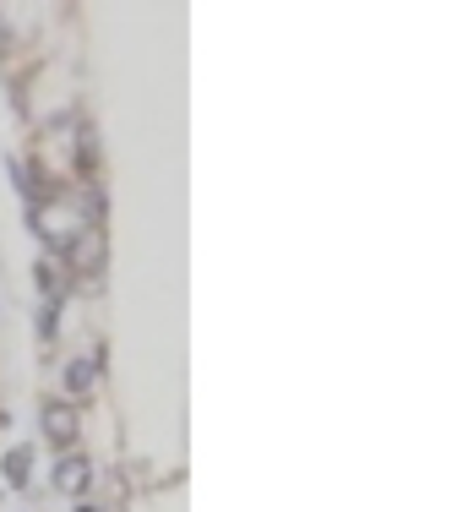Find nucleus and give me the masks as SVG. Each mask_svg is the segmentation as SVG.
Wrapping results in <instances>:
<instances>
[{
    "label": "nucleus",
    "mask_w": 468,
    "mask_h": 512,
    "mask_svg": "<svg viewBox=\"0 0 468 512\" xmlns=\"http://www.w3.org/2000/svg\"><path fill=\"white\" fill-rule=\"evenodd\" d=\"M55 333H60V306H49V300H44V311H39V338L49 344Z\"/></svg>",
    "instance_id": "obj_7"
},
{
    "label": "nucleus",
    "mask_w": 468,
    "mask_h": 512,
    "mask_svg": "<svg viewBox=\"0 0 468 512\" xmlns=\"http://www.w3.org/2000/svg\"><path fill=\"white\" fill-rule=\"evenodd\" d=\"M60 262H66V273H77V278H98L104 273V262H109V246H104V229H77V235L60 246Z\"/></svg>",
    "instance_id": "obj_1"
},
{
    "label": "nucleus",
    "mask_w": 468,
    "mask_h": 512,
    "mask_svg": "<svg viewBox=\"0 0 468 512\" xmlns=\"http://www.w3.org/2000/svg\"><path fill=\"white\" fill-rule=\"evenodd\" d=\"M77 512H98V507H93V502H77Z\"/></svg>",
    "instance_id": "obj_8"
},
{
    "label": "nucleus",
    "mask_w": 468,
    "mask_h": 512,
    "mask_svg": "<svg viewBox=\"0 0 468 512\" xmlns=\"http://www.w3.org/2000/svg\"><path fill=\"white\" fill-rule=\"evenodd\" d=\"M66 387H71V398H88L98 387V360H71L66 365Z\"/></svg>",
    "instance_id": "obj_5"
},
{
    "label": "nucleus",
    "mask_w": 468,
    "mask_h": 512,
    "mask_svg": "<svg viewBox=\"0 0 468 512\" xmlns=\"http://www.w3.org/2000/svg\"><path fill=\"white\" fill-rule=\"evenodd\" d=\"M28 474H33V453H28V447H11V453L0 458V480H6L11 491H22V485H28Z\"/></svg>",
    "instance_id": "obj_4"
},
{
    "label": "nucleus",
    "mask_w": 468,
    "mask_h": 512,
    "mask_svg": "<svg viewBox=\"0 0 468 512\" xmlns=\"http://www.w3.org/2000/svg\"><path fill=\"white\" fill-rule=\"evenodd\" d=\"M0 39H6V28H0Z\"/></svg>",
    "instance_id": "obj_9"
},
{
    "label": "nucleus",
    "mask_w": 468,
    "mask_h": 512,
    "mask_svg": "<svg viewBox=\"0 0 468 512\" xmlns=\"http://www.w3.org/2000/svg\"><path fill=\"white\" fill-rule=\"evenodd\" d=\"M88 485H93V458L88 453H77V447H71V453L55 458V491L60 496H82Z\"/></svg>",
    "instance_id": "obj_2"
},
{
    "label": "nucleus",
    "mask_w": 468,
    "mask_h": 512,
    "mask_svg": "<svg viewBox=\"0 0 468 512\" xmlns=\"http://www.w3.org/2000/svg\"><path fill=\"white\" fill-rule=\"evenodd\" d=\"M33 278H39V289H44V300L49 306H60V273H55V262H49V256H39V262H33Z\"/></svg>",
    "instance_id": "obj_6"
},
{
    "label": "nucleus",
    "mask_w": 468,
    "mask_h": 512,
    "mask_svg": "<svg viewBox=\"0 0 468 512\" xmlns=\"http://www.w3.org/2000/svg\"><path fill=\"white\" fill-rule=\"evenodd\" d=\"M77 431H82V414H77V404H55V398H49L44 404V436L55 447H77Z\"/></svg>",
    "instance_id": "obj_3"
}]
</instances>
